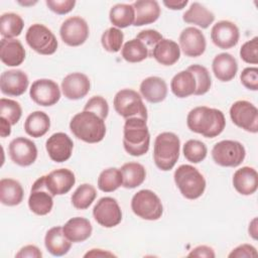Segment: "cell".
I'll list each match as a JSON object with an SVG mask.
<instances>
[{"label":"cell","instance_id":"cell-1","mask_svg":"<svg viewBox=\"0 0 258 258\" xmlns=\"http://www.w3.org/2000/svg\"><path fill=\"white\" fill-rule=\"evenodd\" d=\"M188 129L206 138L220 135L226 126V119L221 110L200 106L191 109L186 117Z\"/></svg>","mask_w":258,"mask_h":258},{"label":"cell","instance_id":"cell-2","mask_svg":"<svg viewBox=\"0 0 258 258\" xmlns=\"http://www.w3.org/2000/svg\"><path fill=\"white\" fill-rule=\"evenodd\" d=\"M147 120L131 117L125 120L123 128V146L132 156L144 155L150 145V134L146 124Z\"/></svg>","mask_w":258,"mask_h":258},{"label":"cell","instance_id":"cell-3","mask_svg":"<svg viewBox=\"0 0 258 258\" xmlns=\"http://www.w3.org/2000/svg\"><path fill=\"white\" fill-rule=\"evenodd\" d=\"M70 129L78 139L87 143L100 142L106 134L104 120L97 114L89 111L76 114L70 122Z\"/></svg>","mask_w":258,"mask_h":258},{"label":"cell","instance_id":"cell-4","mask_svg":"<svg viewBox=\"0 0 258 258\" xmlns=\"http://www.w3.org/2000/svg\"><path fill=\"white\" fill-rule=\"evenodd\" d=\"M180 150V141L176 134L172 132H162L158 134L154 141L153 159L155 165L163 171L173 168Z\"/></svg>","mask_w":258,"mask_h":258},{"label":"cell","instance_id":"cell-5","mask_svg":"<svg viewBox=\"0 0 258 258\" xmlns=\"http://www.w3.org/2000/svg\"><path fill=\"white\" fill-rule=\"evenodd\" d=\"M173 178L180 194L187 200L199 199L206 189L204 175L192 165H179L174 171Z\"/></svg>","mask_w":258,"mask_h":258},{"label":"cell","instance_id":"cell-6","mask_svg":"<svg viewBox=\"0 0 258 258\" xmlns=\"http://www.w3.org/2000/svg\"><path fill=\"white\" fill-rule=\"evenodd\" d=\"M114 109L123 118L139 117L147 120V109L139 93L131 89L120 90L114 97Z\"/></svg>","mask_w":258,"mask_h":258},{"label":"cell","instance_id":"cell-7","mask_svg":"<svg viewBox=\"0 0 258 258\" xmlns=\"http://www.w3.org/2000/svg\"><path fill=\"white\" fill-rule=\"evenodd\" d=\"M131 209L136 216L148 221L158 220L163 213L160 199L150 189L137 191L131 200Z\"/></svg>","mask_w":258,"mask_h":258},{"label":"cell","instance_id":"cell-8","mask_svg":"<svg viewBox=\"0 0 258 258\" xmlns=\"http://www.w3.org/2000/svg\"><path fill=\"white\" fill-rule=\"evenodd\" d=\"M246 156L245 147L239 141L222 140L216 143L212 149L214 161L224 167H236L240 165Z\"/></svg>","mask_w":258,"mask_h":258},{"label":"cell","instance_id":"cell-9","mask_svg":"<svg viewBox=\"0 0 258 258\" xmlns=\"http://www.w3.org/2000/svg\"><path fill=\"white\" fill-rule=\"evenodd\" d=\"M25 40L34 51L43 55L53 54L58 45L51 30L40 23H34L27 29Z\"/></svg>","mask_w":258,"mask_h":258},{"label":"cell","instance_id":"cell-10","mask_svg":"<svg viewBox=\"0 0 258 258\" xmlns=\"http://www.w3.org/2000/svg\"><path fill=\"white\" fill-rule=\"evenodd\" d=\"M230 117L233 123L251 133L258 132V110L250 102L240 100L230 108Z\"/></svg>","mask_w":258,"mask_h":258},{"label":"cell","instance_id":"cell-11","mask_svg":"<svg viewBox=\"0 0 258 258\" xmlns=\"http://www.w3.org/2000/svg\"><path fill=\"white\" fill-rule=\"evenodd\" d=\"M93 216L96 222L105 227L113 228L122 221V211L117 201L111 197L101 198L93 209Z\"/></svg>","mask_w":258,"mask_h":258},{"label":"cell","instance_id":"cell-12","mask_svg":"<svg viewBox=\"0 0 258 258\" xmlns=\"http://www.w3.org/2000/svg\"><path fill=\"white\" fill-rule=\"evenodd\" d=\"M52 195L46 187L45 175L37 178L32 184L28 198V207L32 213L38 216H45L50 213L53 206Z\"/></svg>","mask_w":258,"mask_h":258},{"label":"cell","instance_id":"cell-13","mask_svg":"<svg viewBox=\"0 0 258 258\" xmlns=\"http://www.w3.org/2000/svg\"><path fill=\"white\" fill-rule=\"evenodd\" d=\"M61 40L70 46L83 44L89 36V26L86 20L80 16H73L66 19L60 28Z\"/></svg>","mask_w":258,"mask_h":258},{"label":"cell","instance_id":"cell-14","mask_svg":"<svg viewBox=\"0 0 258 258\" xmlns=\"http://www.w3.org/2000/svg\"><path fill=\"white\" fill-rule=\"evenodd\" d=\"M29 96L37 105L49 107L56 104L60 99L58 85L49 79H39L32 83Z\"/></svg>","mask_w":258,"mask_h":258},{"label":"cell","instance_id":"cell-15","mask_svg":"<svg viewBox=\"0 0 258 258\" xmlns=\"http://www.w3.org/2000/svg\"><path fill=\"white\" fill-rule=\"evenodd\" d=\"M8 152L11 160L19 166H29L37 157L35 143L25 137L14 138L9 143Z\"/></svg>","mask_w":258,"mask_h":258},{"label":"cell","instance_id":"cell-16","mask_svg":"<svg viewBox=\"0 0 258 258\" xmlns=\"http://www.w3.org/2000/svg\"><path fill=\"white\" fill-rule=\"evenodd\" d=\"M239 38V28L232 21L221 20L212 27L211 39L216 46L222 49L234 47L238 43Z\"/></svg>","mask_w":258,"mask_h":258},{"label":"cell","instance_id":"cell-17","mask_svg":"<svg viewBox=\"0 0 258 258\" xmlns=\"http://www.w3.org/2000/svg\"><path fill=\"white\" fill-rule=\"evenodd\" d=\"M207 42L204 33L192 26L185 27L179 35V48L189 57L202 55L206 50Z\"/></svg>","mask_w":258,"mask_h":258},{"label":"cell","instance_id":"cell-18","mask_svg":"<svg viewBox=\"0 0 258 258\" xmlns=\"http://www.w3.org/2000/svg\"><path fill=\"white\" fill-rule=\"evenodd\" d=\"M45 148L52 161L63 162L72 156L74 142L68 134L56 132L48 137L45 142Z\"/></svg>","mask_w":258,"mask_h":258},{"label":"cell","instance_id":"cell-19","mask_svg":"<svg viewBox=\"0 0 258 258\" xmlns=\"http://www.w3.org/2000/svg\"><path fill=\"white\" fill-rule=\"evenodd\" d=\"M28 77L21 70L4 71L0 77V89L4 95L18 97L28 88Z\"/></svg>","mask_w":258,"mask_h":258},{"label":"cell","instance_id":"cell-20","mask_svg":"<svg viewBox=\"0 0 258 258\" xmlns=\"http://www.w3.org/2000/svg\"><path fill=\"white\" fill-rule=\"evenodd\" d=\"M91 88L89 78L82 73H72L61 82L62 94L70 100H80L87 96Z\"/></svg>","mask_w":258,"mask_h":258},{"label":"cell","instance_id":"cell-21","mask_svg":"<svg viewBox=\"0 0 258 258\" xmlns=\"http://www.w3.org/2000/svg\"><path fill=\"white\" fill-rule=\"evenodd\" d=\"M76 182L75 174L68 168H58L45 175V184L52 196L69 192Z\"/></svg>","mask_w":258,"mask_h":258},{"label":"cell","instance_id":"cell-22","mask_svg":"<svg viewBox=\"0 0 258 258\" xmlns=\"http://www.w3.org/2000/svg\"><path fill=\"white\" fill-rule=\"evenodd\" d=\"M0 59L8 67H18L25 59V49L15 38H2L0 41Z\"/></svg>","mask_w":258,"mask_h":258},{"label":"cell","instance_id":"cell-23","mask_svg":"<svg viewBox=\"0 0 258 258\" xmlns=\"http://www.w3.org/2000/svg\"><path fill=\"white\" fill-rule=\"evenodd\" d=\"M233 185L243 196L254 194L258 187V173L256 169L250 166H243L237 169L233 175Z\"/></svg>","mask_w":258,"mask_h":258},{"label":"cell","instance_id":"cell-24","mask_svg":"<svg viewBox=\"0 0 258 258\" xmlns=\"http://www.w3.org/2000/svg\"><path fill=\"white\" fill-rule=\"evenodd\" d=\"M212 69L215 77L219 81L229 82L235 78L238 72V63L232 54L222 52L214 57Z\"/></svg>","mask_w":258,"mask_h":258},{"label":"cell","instance_id":"cell-25","mask_svg":"<svg viewBox=\"0 0 258 258\" xmlns=\"http://www.w3.org/2000/svg\"><path fill=\"white\" fill-rule=\"evenodd\" d=\"M140 94L149 103H160L167 95V86L159 77H148L140 84Z\"/></svg>","mask_w":258,"mask_h":258},{"label":"cell","instance_id":"cell-26","mask_svg":"<svg viewBox=\"0 0 258 258\" xmlns=\"http://www.w3.org/2000/svg\"><path fill=\"white\" fill-rule=\"evenodd\" d=\"M135 11L134 26H142L155 22L160 16V7L154 0H137L133 4Z\"/></svg>","mask_w":258,"mask_h":258},{"label":"cell","instance_id":"cell-27","mask_svg":"<svg viewBox=\"0 0 258 258\" xmlns=\"http://www.w3.org/2000/svg\"><path fill=\"white\" fill-rule=\"evenodd\" d=\"M44 245L47 251L53 256H63L66 255L71 247L72 242L66 237L62 227L56 226L50 228L44 237Z\"/></svg>","mask_w":258,"mask_h":258},{"label":"cell","instance_id":"cell-28","mask_svg":"<svg viewBox=\"0 0 258 258\" xmlns=\"http://www.w3.org/2000/svg\"><path fill=\"white\" fill-rule=\"evenodd\" d=\"M66 237L73 243L86 241L92 235V225L86 218L75 217L70 219L62 227Z\"/></svg>","mask_w":258,"mask_h":258},{"label":"cell","instance_id":"cell-29","mask_svg":"<svg viewBox=\"0 0 258 258\" xmlns=\"http://www.w3.org/2000/svg\"><path fill=\"white\" fill-rule=\"evenodd\" d=\"M152 57L162 66H172L180 57L179 45L167 38H162L154 47Z\"/></svg>","mask_w":258,"mask_h":258},{"label":"cell","instance_id":"cell-30","mask_svg":"<svg viewBox=\"0 0 258 258\" xmlns=\"http://www.w3.org/2000/svg\"><path fill=\"white\" fill-rule=\"evenodd\" d=\"M24 191L19 181L13 178H2L0 180V201L3 205L13 207L19 205L23 200Z\"/></svg>","mask_w":258,"mask_h":258},{"label":"cell","instance_id":"cell-31","mask_svg":"<svg viewBox=\"0 0 258 258\" xmlns=\"http://www.w3.org/2000/svg\"><path fill=\"white\" fill-rule=\"evenodd\" d=\"M182 19L186 23L198 25L204 29L208 28L215 20V15L207 7L199 2L190 4L189 8L183 13Z\"/></svg>","mask_w":258,"mask_h":258},{"label":"cell","instance_id":"cell-32","mask_svg":"<svg viewBox=\"0 0 258 258\" xmlns=\"http://www.w3.org/2000/svg\"><path fill=\"white\" fill-rule=\"evenodd\" d=\"M197 83L194 75L185 70L177 73L170 82V89L177 98H186L195 95Z\"/></svg>","mask_w":258,"mask_h":258},{"label":"cell","instance_id":"cell-33","mask_svg":"<svg viewBox=\"0 0 258 258\" xmlns=\"http://www.w3.org/2000/svg\"><path fill=\"white\" fill-rule=\"evenodd\" d=\"M50 127V119L48 115L42 111H34L29 114L24 123L25 132L34 138H38L46 134Z\"/></svg>","mask_w":258,"mask_h":258},{"label":"cell","instance_id":"cell-34","mask_svg":"<svg viewBox=\"0 0 258 258\" xmlns=\"http://www.w3.org/2000/svg\"><path fill=\"white\" fill-rule=\"evenodd\" d=\"M125 188H135L143 183L146 177L144 166L138 162H127L120 168Z\"/></svg>","mask_w":258,"mask_h":258},{"label":"cell","instance_id":"cell-35","mask_svg":"<svg viewBox=\"0 0 258 258\" xmlns=\"http://www.w3.org/2000/svg\"><path fill=\"white\" fill-rule=\"evenodd\" d=\"M111 23L117 28H125L133 24L135 11L132 4H116L109 13Z\"/></svg>","mask_w":258,"mask_h":258},{"label":"cell","instance_id":"cell-36","mask_svg":"<svg viewBox=\"0 0 258 258\" xmlns=\"http://www.w3.org/2000/svg\"><path fill=\"white\" fill-rule=\"evenodd\" d=\"M24 22L16 13H4L0 17V33L3 38H13L21 34Z\"/></svg>","mask_w":258,"mask_h":258},{"label":"cell","instance_id":"cell-37","mask_svg":"<svg viewBox=\"0 0 258 258\" xmlns=\"http://www.w3.org/2000/svg\"><path fill=\"white\" fill-rule=\"evenodd\" d=\"M122 57L128 62H140L149 57V51L145 44L136 37L124 43L121 50Z\"/></svg>","mask_w":258,"mask_h":258},{"label":"cell","instance_id":"cell-38","mask_svg":"<svg viewBox=\"0 0 258 258\" xmlns=\"http://www.w3.org/2000/svg\"><path fill=\"white\" fill-rule=\"evenodd\" d=\"M123 183L122 173L116 167L104 169L98 177V187L104 192H112L119 188Z\"/></svg>","mask_w":258,"mask_h":258},{"label":"cell","instance_id":"cell-39","mask_svg":"<svg viewBox=\"0 0 258 258\" xmlns=\"http://www.w3.org/2000/svg\"><path fill=\"white\" fill-rule=\"evenodd\" d=\"M97 197L96 188L90 183H83L74 191L71 201L73 206L78 210L88 209Z\"/></svg>","mask_w":258,"mask_h":258},{"label":"cell","instance_id":"cell-40","mask_svg":"<svg viewBox=\"0 0 258 258\" xmlns=\"http://www.w3.org/2000/svg\"><path fill=\"white\" fill-rule=\"evenodd\" d=\"M187 71H189L196 79L197 88L195 95L201 96L208 93L212 86V79L207 68L201 64H192L187 68Z\"/></svg>","mask_w":258,"mask_h":258},{"label":"cell","instance_id":"cell-41","mask_svg":"<svg viewBox=\"0 0 258 258\" xmlns=\"http://www.w3.org/2000/svg\"><path fill=\"white\" fill-rule=\"evenodd\" d=\"M182 151L185 159L191 163H199L203 161L208 153L206 144L197 139L187 140L183 145Z\"/></svg>","mask_w":258,"mask_h":258},{"label":"cell","instance_id":"cell-42","mask_svg":"<svg viewBox=\"0 0 258 258\" xmlns=\"http://www.w3.org/2000/svg\"><path fill=\"white\" fill-rule=\"evenodd\" d=\"M123 39L124 34L119 28L110 27L103 32L101 43L105 50L109 52H118L122 48Z\"/></svg>","mask_w":258,"mask_h":258},{"label":"cell","instance_id":"cell-43","mask_svg":"<svg viewBox=\"0 0 258 258\" xmlns=\"http://www.w3.org/2000/svg\"><path fill=\"white\" fill-rule=\"evenodd\" d=\"M22 115V109L18 102L2 98L0 100V117L6 119L11 125H15Z\"/></svg>","mask_w":258,"mask_h":258},{"label":"cell","instance_id":"cell-44","mask_svg":"<svg viewBox=\"0 0 258 258\" xmlns=\"http://www.w3.org/2000/svg\"><path fill=\"white\" fill-rule=\"evenodd\" d=\"M83 111H89L97 114L100 118L105 120L109 113L108 102L101 96H94L88 100Z\"/></svg>","mask_w":258,"mask_h":258},{"label":"cell","instance_id":"cell-45","mask_svg":"<svg viewBox=\"0 0 258 258\" xmlns=\"http://www.w3.org/2000/svg\"><path fill=\"white\" fill-rule=\"evenodd\" d=\"M240 57L247 63L256 64L258 62V37L246 41L240 48Z\"/></svg>","mask_w":258,"mask_h":258},{"label":"cell","instance_id":"cell-46","mask_svg":"<svg viewBox=\"0 0 258 258\" xmlns=\"http://www.w3.org/2000/svg\"><path fill=\"white\" fill-rule=\"evenodd\" d=\"M137 39H139L140 41H142L145 46L147 47L148 51H149V57H152V51L155 47V45L163 38L161 33L158 32L157 30L154 29H145L140 31L137 36Z\"/></svg>","mask_w":258,"mask_h":258},{"label":"cell","instance_id":"cell-47","mask_svg":"<svg viewBox=\"0 0 258 258\" xmlns=\"http://www.w3.org/2000/svg\"><path fill=\"white\" fill-rule=\"evenodd\" d=\"M242 85L251 91L258 90V69L256 67L246 68L240 75Z\"/></svg>","mask_w":258,"mask_h":258},{"label":"cell","instance_id":"cell-48","mask_svg":"<svg viewBox=\"0 0 258 258\" xmlns=\"http://www.w3.org/2000/svg\"><path fill=\"white\" fill-rule=\"evenodd\" d=\"M45 4L54 13L58 15H63L71 12L75 5V0H46Z\"/></svg>","mask_w":258,"mask_h":258},{"label":"cell","instance_id":"cell-49","mask_svg":"<svg viewBox=\"0 0 258 258\" xmlns=\"http://www.w3.org/2000/svg\"><path fill=\"white\" fill-rule=\"evenodd\" d=\"M258 253L256 248L250 244H242L235 249L228 255L230 258H241V257H257Z\"/></svg>","mask_w":258,"mask_h":258},{"label":"cell","instance_id":"cell-50","mask_svg":"<svg viewBox=\"0 0 258 258\" xmlns=\"http://www.w3.org/2000/svg\"><path fill=\"white\" fill-rule=\"evenodd\" d=\"M17 258H25V257H29V258H41L42 257V253L39 250L38 247L34 246V245H26L24 247H22L19 252L15 255Z\"/></svg>","mask_w":258,"mask_h":258},{"label":"cell","instance_id":"cell-51","mask_svg":"<svg viewBox=\"0 0 258 258\" xmlns=\"http://www.w3.org/2000/svg\"><path fill=\"white\" fill-rule=\"evenodd\" d=\"M188 257H207V258H214L215 252L213 248L206 246V245H200L196 248H194L187 255Z\"/></svg>","mask_w":258,"mask_h":258},{"label":"cell","instance_id":"cell-52","mask_svg":"<svg viewBox=\"0 0 258 258\" xmlns=\"http://www.w3.org/2000/svg\"><path fill=\"white\" fill-rule=\"evenodd\" d=\"M188 3L187 0L183 1H176V0H169V1H163V4L171 10H181L185 7V5Z\"/></svg>","mask_w":258,"mask_h":258},{"label":"cell","instance_id":"cell-53","mask_svg":"<svg viewBox=\"0 0 258 258\" xmlns=\"http://www.w3.org/2000/svg\"><path fill=\"white\" fill-rule=\"evenodd\" d=\"M11 133V124L4 119L3 117H0V135L1 137H7Z\"/></svg>","mask_w":258,"mask_h":258},{"label":"cell","instance_id":"cell-54","mask_svg":"<svg viewBox=\"0 0 258 258\" xmlns=\"http://www.w3.org/2000/svg\"><path fill=\"white\" fill-rule=\"evenodd\" d=\"M106 256H115L113 253L104 251L102 249H92L88 253L85 254L84 257H106Z\"/></svg>","mask_w":258,"mask_h":258},{"label":"cell","instance_id":"cell-55","mask_svg":"<svg viewBox=\"0 0 258 258\" xmlns=\"http://www.w3.org/2000/svg\"><path fill=\"white\" fill-rule=\"evenodd\" d=\"M249 235H251L253 239H257V218H254L249 224Z\"/></svg>","mask_w":258,"mask_h":258},{"label":"cell","instance_id":"cell-56","mask_svg":"<svg viewBox=\"0 0 258 258\" xmlns=\"http://www.w3.org/2000/svg\"><path fill=\"white\" fill-rule=\"evenodd\" d=\"M19 4H21V5H24V6H27V5H33V4H35L36 3V1H34V2H32V1H30V2H18Z\"/></svg>","mask_w":258,"mask_h":258}]
</instances>
